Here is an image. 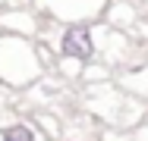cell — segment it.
I'll return each instance as SVG.
<instances>
[{"mask_svg": "<svg viewBox=\"0 0 148 141\" xmlns=\"http://www.w3.org/2000/svg\"><path fill=\"white\" fill-rule=\"evenodd\" d=\"M98 50L95 44V35H91L88 22H69L60 35V54L66 60H79V63H88Z\"/></svg>", "mask_w": 148, "mask_h": 141, "instance_id": "6da1fadb", "label": "cell"}, {"mask_svg": "<svg viewBox=\"0 0 148 141\" xmlns=\"http://www.w3.org/2000/svg\"><path fill=\"white\" fill-rule=\"evenodd\" d=\"M3 141H35V132H32L29 125H10L6 132H3Z\"/></svg>", "mask_w": 148, "mask_h": 141, "instance_id": "7a4b0ae2", "label": "cell"}]
</instances>
